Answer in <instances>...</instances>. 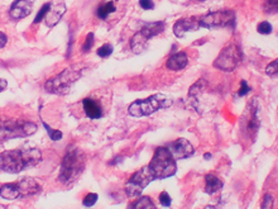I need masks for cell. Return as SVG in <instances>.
I'll return each instance as SVG.
<instances>
[{"mask_svg":"<svg viewBox=\"0 0 278 209\" xmlns=\"http://www.w3.org/2000/svg\"><path fill=\"white\" fill-rule=\"evenodd\" d=\"M42 160V152L38 148L26 147L19 150L4 151L0 154V170L18 174L27 167L36 166Z\"/></svg>","mask_w":278,"mask_h":209,"instance_id":"6da1fadb","label":"cell"},{"mask_svg":"<svg viewBox=\"0 0 278 209\" xmlns=\"http://www.w3.org/2000/svg\"><path fill=\"white\" fill-rule=\"evenodd\" d=\"M19 190H20V196H30L36 195L41 192V185L37 183L36 180L27 177V179L20 180L19 183Z\"/></svg>","mask_w":278,"mask_h":209,"instance_id":"e0dca14e","label":"cell"},{"mask_svg":"<svg viewBox=\"0 0 278 209\" xmlns=\"http://www.w3.org/2000/svg\"><path fill=\"white\" fill-rule=\"evenodd\" d=\"M49 7H51V3H46V4H43V7L41 8V10L38 12V14H37V16L34 18V22H33V24H38L41 22V20L46 16V14L48 13V10H49Z\"/></svg>","mask_w":278,"mask_h":209,"instance_id":"f1b7e54d","label":"cell"},{"mask_svg":"<svg viewBox=\"0 0 278 209\" xmlns=\"http://www.w3.org/2000/svg\"><path fill=\"white\" fill-rule=\"evenodd\" d=\"M147 41L148 39L146 38V37L142 36L139 32H137L134 36L132 37V39H131L132 51H133L134 53H137V55L142 53L144 49L147 48Z\"/></svg>","mask_w":278,"mask_h":209,"instance_id":"7402d4cb","label":"cell"},{"mask_svg":"<svg viewBox=\"0 0 278 209\" xmlns=\"http://www.w3.org/2000/svg\"><path fill=\"white\" fill-rule=\"evenodd\" d=\"M207 86V81L205 80V79H200V80H197L195 84H193L192 86L190 88V90H189V99H191V100H193V103L196 104L197 103V96H199L201 93L206 89Z\"/></svg>","mask_w":278,"mask_h":209,"instance_id":"603a6c76","label":"cell"},{"mask_svg":"<svg viewBox=\"0 0 278 209\" xmlns=\"http://www.w3.org/2000/svg\"><path fill=\"white\" fill-rule=\"evenodd\" d=\"M8 42V37L3 32H0V48H3Z\"/></svg>","mask_w":278,"mask_h":209,"instance_id":"8d00e7d4","label":"cell"},{"mask_svg":"<svg viewBox=\"0 0 278 209\" xmlns=\"http://www.w3.org/2000/svg\"><path fill=\"white\" fill-rule=\"evenodd\" d=\"M164 27H166L164 22H152V23H146L143 27H142V30L139 31V33H141L142 36L146 37L147 39H151L163 32Z\"/></svg>","mask_w":278,"mask_h":209,"instance_id":"ac0fdd59","label":"cell"},{"mask_svg":"<svg viewBox=\"0 0 278 209\" xmlns=\"http://www.w3.org/2000/svg\"><path fill=\"white\" fill-rule=\"evenodd\" d=\"M272 24L269 23V22H261V23L257 26V31H258V33H261V34H264V36H267V34H269V33L272 32Z\"/></svg>","mask_w":278,"mask_h":209,"instance_id":"f546056e","label":"cell"},{"mask_svg":"<svg viewBox=\"0 0 278 209\" xmlns=\"http://www.w3.org/2000/svg\"><path fill=\"white\" fill-rule=\"evenodd\" d=\"M34 0H15L9 9V16L14 20H20L28 16L33 9Z\"/></svg>","mask_w":278,"mask_h":209,"instance_id":"7c38bea8","label":"cell"},{"mask_svg":"<svg viewBox=\"0 0 278 209\" xmlns=\"http://www.w3.org/2000/svg\"><path fill=\"white\" fill-rule=\"evenodd\" d=\"M167 150L170 151L171 155L174 156L175 160H183V159H189L193 155L195 148L191 145L190 141L186 138H177L174 142H171L168 146H166Z\"/></svg>","mask_w":278,"mask_h":209,"instance_id":"8fae6325","label":"cell"},{"mask_svg":"<svg viewBox=\"0 0 278 209\" xmlns=\"http://www.w3.org/2000/svg\"><path fill=\"white\" fill-rule=\"evenodd\" d=\"M82 109H84V113L88 118L90 119H99L102 118L104 114V111H102V101L98 100L94 96H86V98L82 99Z\"/></svg>","mask_w":278,"mask_h":209,"instance_id":"4fadbf2b","label":"cell"},{"mask_svg":"<svg viewBox=\"0 0 278 209\" xmlns=\"http://www.w3.org/2000/svg\"><path fill=\"white\" fill-rule=\"evenodd\" d=\"M7 88H8L7 80H4V79H0V93L4 92V90H5Z\"/></svg>","mask_w":278,"mask_h":209,"instance_id":"74e56055","label":"cell"},{"mask_svg":"<svg viewBox=\"0 0 278 209\" xmlns=\"http://www.w3.org/2000/svg\"><path fill=\"white\" fill-rule=\"evenodd\" d=\"M149 169L157 179H166V177H174L177 171L176 160L167 147H158L154 151L152 161L149 162Z\"/></svg>","mask_w":278,"mask_h":209,"instance_id":"3957f363","label":"cell"},{"mask_svg":"<svg viewBox=\"0 0 278 209\" xmlns=\"http://www.w3.org/2000/svg\"><path fill=\"white\" fill-rule=\"evenodd\" d=\"M154 180L156 177L152 174L151 169L148 165H146L141 170L133 174L131 179L128 180V183L125 184V194L131 198H138L141 196L142 192L147 188L148 184H151Z\"/></svg>","mask_w":278,"mask_h":209,"instance_id":"ba28073f","label":"cell"},{"mask_svg":"<svg viewBox=\"0 0 278 209\" xmlns=\"http://www.w3.org/2000/svg\"><path fill=\"white\" fill-rule=\"evenodd\" d=\"M249 92H250V88H249V85L247 84L246 80H242V81H240V89H239L238 95L239 96H244V95L248 94Z\"/></svg>","mask_w":278,"mask_h":209,"instance_id":"e575fe53","label":"cell"},{"mask_svg":"<svg viewBox=\"0 0 278 209\" xmlns=\"http://www.w3.org/2000/svg\"><path fill=\"white\" fill-rule=\"evenodd\" d=\"M98 194L95 193L86 194V196L84 198V200H82V204H84V207H86V208H90V207L95 206L96 202H98Z\"/></svg>","mask_w":278,"mask_h":209,"instance_id":"4316f807","label":"cell"},{"mask_svg":"<svg viewBox=\"0 0 278 209\" xmlns=\"http://www.w3.org/2000/svg\"><path fill=\"white\" fill-rule=\"evenodd\" d=\"M85 169V155L77 147L67 150L61 162L59 180L62 184L73 183Z\"/></svg>","mask_w":278,"mask_h":209,"instance_id":"7a4b0ae2","label":"cell"},{"mask_svg":"<svg viewBox=\"0 0 278 209\" xmlns=\"http://www.w3.org/2000/svg\"><path fill=\"white\" fill-rule=\"evenodd\" d=\"M263 9H264L265 13H278V0H265Z\"/></svg>","mask_w":278,"mask_h":209,"instance_id":"484cf974","label":"cell"},{"mask_svg":"<svg viewBox=\"0 0 278 209\" xmlns=\"http://www.w3.org/2000/svg\"><path fill=\"white\" fill-rule=\"evenodd\" d=\"M222 180L214 175V174H207L205 177V192L207 194H215L216 192L221 190Z\"/></svg>","mask_w":278,"mask_h":209,"instance_id":"44dd1931","label":"cell"},{"mask_svg":"<svg viewBox=\"0 0 278 209\" xmlns=\"http://www.w3.org/2000/svg\"><path fill=\"white\" fill-rule=\"evenodd\" d=\"M204 159H205V160H210V159H211V154H205Z\"/></svg>","mask_w":278,"mask_h":209,"instance_id":"ab89813d","label":"cell"},{"mask_svg":"<svg viewBox=\"0 0 278 209\" xmlns=\"http://www.w3.org/2000/svg\"><path fill=\"white\" fill-rule=\"evenodd\" d=\"M139 7L144 10L154 9L153 0H139Z\"/></svg>","mask_w":278,"mask_h":209,"instance_id":"d590c367","label":"cell"},{"mask_svg":"<svg viewBox=\"0 0 278 209\" xmlns=\"http://www.w3.org/2000/svg\"><path fill=\"white\" fill-rule=\"evenodd\" d=\"M0 196L8 200H13L16 199V198H19L20 196L19 184L18 183L4 184V185L0 188Z\"/></svg>","mask_w":278,"mask_h":209,"instance_id":"ffe728a7","label":"cell"},{"mask_svg":"<svg viewBox=\"0 0 278 209\" xmlns=\"http://www.w3.org/2000/svg\"><path fill=\"white\" fill-rule=\"evenodd\" d=\"M189 64V57H187L186 52L180 51V52L172 53V55L168 57L166 62V67L171 71H180L183 70Z\"/></svg>","mask_w":278,"mask_h":209,"instance_id":"2e32d148","label":"cell"},{"mask_svg":"<svg viewBox=\"0 0 278 209\" xmlns=\"http://www.w3.org/2000/svg\"><path fill=\"white\" fill-rule=\"evenodd\" d=\"M128 209H157V207L154 206L153 200L149 196H138V199L131 203Z\"/></svg>","mask_w":278,"mask_h":209,"instance_id":"cb8c5ba5","label":"cell"},{"mask_svg":"<svg viewBox=\"0 0 278 209\" xmlns=\"http://www.w3.org/2000/svg\"><path fill=\"white\" fill-rule=\"evenodd\" d=\"M172 104V100L167 98L163 94H154L151 95L149 98L141 99V100L133 101L128 112L129 114L133 117H146V115L153 114L154 112L160 111V109L168 108Z\"/></svg>","mask_w":278,"mask_h":209,"instance_id":"277c9868","label":"cell"},{"mask_svg":"<svg viewBox=\"0 0 278 209\" xmlns=\"http://www.w3.org/2000/svg\"><path fill=\"white\" fill-rule=\"evenodd\" d=\"M259 104L258 99L254 98L248 103V108L244 112L243 117V131L246 132L247 136H255L259 129Z\"/></svg>","mask_w":278,"mask_h":209,"instance_id":"30bf717a","label":"cell"},{"mask_svg":"<svg viewBox=\"0 0 278 209\" xmlns=\"http://www.w3.org/2000/svg\"><path fill=\"white\" fill-rule=\"evenodd\" d=\"M42 124H43V127L46 128V131L48 132V136H49V138H51V140L52 141L62 140V136H63L62 132L59 131V129H53V128H51L44 121H42Z\"/></svg>","mask_w":278,"mask_h":209,"instance_id":"d4e9b609","label":"cell"},{"mask_svg":"<svg viewBox=\"0 0 278 209\" xmlns=\"http://www.w3.org/2000/svg\"><path fill=\"white\" fill-rule=\"evenodd\" d=\"M66 4L63 3L62 0H55L51 3V7H49L48 13L46 14L44 19H46V23L48 27H53L59 23L61 18L63 16V14L66 13Z\"/></svg>","mask_w":278,"mask_h":209,"instance_id":"9a60e30c","label":"cell"},{"mask_svg":"<svg viewBox=\"0 0 278 209\" xmlns=\"http://www.w3.org/2000/svg\"><path fill=\"white\" fill-rule=\"evenodd\" d=\"M200 28V18H195V16H191V18H181L175 23L174 26V33L177 38H181V37L185 36L186 32H193V31H197Z\"/></svg>","mask_w":278,"mask_h":209,"instance_id":"5bb4252c","label":"cell"},{"mask_svg":"<svg viewBox=\"0 0 278 209\" xmlns=\"http://www.w3.org/2000/svg\"><path fill=\"white\" fill-rule=\"evenodd\" d=\"M117 10H118V8H117L115 0H105V1L100 3V5L96 9V16H98L99 19L106 20Z\"/></svg>","mask_w":278,"mask_h":209,"instance_id":"d6986e66","label":"cell"},{"mask_svg":"<svg viewBox=\"0 0 278 209\" xmlns=\"http://www.w3.org/2000/svg\"><path fill=\"white\" fill-rule=\"evenodd\" d=\"M200 1H206V0H200Z\"/></svg>","mask_w":278,"mask_h":209,"instance_id":"60d3db41","label":"cell"},{"mask_svg":"<svg viewBox=\"0 0 278 209\" xmlns=\"http://www.w3.org/2000/svg\"><path fill=\"white\" fill-rule=\"evenodd\" d=\"M235 26V13L233 10H218L200 18L203 28H226Z\"/></svg>","mask_w":278,"mask_h":209,"instance_id":"9c48e42d","label":"cell"},{"mask_svg":"<svg viewBox=\"0 0 278 209\" xmlns=\"http://www.w3.org/2000/svg\"><path fill=\"white\" fill-rule=\"evenodd\" d=\"M265 72H267V75H276L278 74V59L275 60V61H272L271 64L267 65L265 67Z\"/></svg>","mask_w":278,"mask_h":209,"instance_id":"d6a6232c","label":"cell"},{"mask_svg":"<svg viewBox=\"0 0 278 209\" xmlns=\"http://www.w3.org/2000/svg\"><path fill=\"white\" fill-rule=\"evenodd\" d=\"M160 203L161 206L162 207H171V204H172V199H171L170 194L167 193V192H162V193L160 194Z\"/></svg>","mask_w":278,"mask_h":209,"instance_id":"1f68e13d","label":"cell"},{"mask_svg":"<svg viewBox=\"0 0 278 209\" xmlns=\"http://www.w3.org/2000/svg\"><path fill=\"white\" fill-rule=\"evenodd\" d=\"M272 207H273V196H272V194H265L261 209H272Z\"/></svg>","mask_w":278,"mask_h":209,"instance_id":"836d02e7","label":"cell"},{"mask_svg":"<svg viewBox=\"0 0 278 209\" xmlns=\"http://www.w3.org/2000/svg\"><path fill=\"white\" fill-rule=\"evenodd\" d=\"M37 132V126L33 122L18 119H0V144L13 138H23Z\"/></svg>","mask_w":278,"mask_h":209,"instance_id":"5b68a950","label":"cell"},{"mask_svg":"<svg viewBox=\"0 0 278 209\" xmlns=\"http://www.w3.org/2000/svg\"><path fill=\"white\" fill-rule=\"evenodd\" d=\"M243 61L242 48L236 43H230L221 49V52L214 61V67L221 71L230 72L235 70Z\"/></svg>","mask_w":278,"mask_h":209,"instance_id":"52a82bcc","label":"cell"},{"mask_svg":"<svg viewBox=\"0 0 278 209\" xmlns=\"http://www.w3.org/2000/svg\"><path fill=\"white\" fill-rule=\"evenodd\" d=\"M81 70L75 67V66L70 67V69H65L62 72H59V75H56L55 78L49 79L48 81H46L44 89H46V92L51 93V94H67L72 84L81 78Z\"/></svg>","mask_w":278,"mask_h":209,"instance_id":"8992f818","label":"cell"},{"mask_svg":"<svg viewBox=\"0 0 278 209\" xmlns=\"http://www.w3.org/2000/svg\"><path fill=\"white\" fill-rule=\"evenodd\" d=\"M121 160H123V157H115V160L110 161V165H115V163L120 162Z\"/></svg>","mask_w":278,"mask_h":209,"instance_id":"f35d334b","label":"cell"},{"mask_svg":"<svg viewBox=\"0 0 278 209\" xmlns=\"http://www.w3.org/2000/svg\"><path fill=\"white\" fill-rule=\"evenodd\" d=\"M96 53H98L99 57H102V59L109 57V56L113 53V46H111L110 43H105V45H102V46L98 49V52Z\"/></svg>","mask_w":278,"mask_h":209,"instance_id":"83f0119b","label":"cell"},{"mask_svg":"<svg viewBox=\"0 0 278 209\" xmlns=\"http://www.w3.org/2000/svg\"><path fill=\"white\" fill-rule=\"evenodd\" d=\"M94 46V33H88L86 36L85 42L82 45V52H88Z\"/></svg>","mask_w":278,"mask_h":209,"instance_id":"4dcf8cb0","label":"cell"}]
</instances>
